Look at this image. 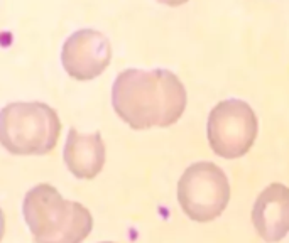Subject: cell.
<instances>
[{"label":"cell","instance_id":"obj_1","mask_svg":"<svg viewBox=\"0 0 289 243\" xmlns=\"http://www.w3.org/2000/svg\"><path fill=\"white\" fill-rule=\"evenodd\" d=\"M117 115L132 129L169 127L186 108V88L169 69H125L112 86Z\"/></svg>","mask_w":289,"mask_h":243},{"label":"cell","instance_id":"obj_2","mask_svg":"<svg viewBox=\"0 0 289 243\" xmlns=\"http://www.w3.org/2000/svg\"><path fill=\"white\" fill-rule=\"evenodd\" d=\"M24 218L34 243H81L90 235V211L66 201L51 184H37L24 198Z\"/></svg>","mask_w":289,"mask_h":243},{"label":"cell","instance_id":"obj_3","mask_svg":"<svg viewBox=\"0 0 289 243\" xmlns=\"http://www.w3.org/2000/svg\"><path fill=\"white\" fill-rule=\"evenodd\" d=\"M58 113L42 102H14L0 110V143L17 156H42L58 142Z\"/></svg>","mask_w":289,"mask_h":243},{"label":"cell","instance_id":"obj_4","mask_svg":"<svg viewBox=\"0 0 289 243\" xmlns=\"http://www.w3.org/2000/svg\"><path fill=\"white\" fill-rule=\"evenodd\" d=\"M229 200V179L213 162L191 164L177 182V201L193 222H213L225 211Z\"/></svg>","mask_w":289,"mask_h":243},{"label":"cell","instance_id":"obj_5","mask_svg":"<svg viewBox=\"0 0 289 243\" xmlns=\"http://www.w3.org/2000/svg\"><path fill=\"white\" fill-rule=\"evenodd\" d=\"M257 117L249 103L237 98L215 105L208 115L207 134L210 147L224 159L242 157L257 137Z\"/></svg>","mask_w":289,"mask_h":243},{"label":"cell","instance_id":"obj_6","mask_svg":"<svg viewBox=\"0 0 289 243\" xmlns=\"http://www.w3.org/2000/svg\"><path fill=\"white\" fill-rule=\"evenodd\" d=\"M112 58L108 37L95 29L75 31L63 44L61 61L70 76L76 80H93L107 68Z\"/></svg>","mask_w":289,"mask_h":243},{"label":"cell","instance_id":"obj_7","mask_svg":"<svg viewBox=\"0 0 289 243\" xmlns=\"http://www.w3.org/2000/svg\"><path fill=\"white\" fill-rule=\"evenodd\" d=\"M252 223L268 243L281 241L289 233V187L272 182L260 192L252 209Z\"/></svg>","mask_w":289,"mask_h":243},{"label":"cell","instance_id":"obj_8","mask_svg":"<svg viewBox=\"0 0 289 243\" xmlns=\"http://www.w3.org/2000/svg\"><path fill=\"white\" fill-rule=\"evenodd\" d=\"M64 162L78 179L98 176L105 164V143L100 132L80 134L76 129H70L64 143Z\"/></svg>","mask_w":289,"mask_h":243},{"label":"cell","instance_id":"obj_9","mask_svg":"<svg viewBox=\"0 0 289 243\" xmlns=\"http://www.w3.org/2000/svg\"><path fill=\"white\" fill-rule=\"evenodd\" d=\"M4 228H5V222H4V213H2V209H0V240H2V236H4Z\"/></svg>","mask_w":289,"mask_h":243},{"label":"cell","instance_id":"obj_10","mask_svg":"<svg viewBox=\"0 0 289 243\" xmlns=\"http://www.w3.org/2000/svg\"><path fill=\"white\" fill-rule=\"evenodd\" d=\"M159 2H164V4H169V5H180V4H185L186 0H159Z\"/></svg>","mask_w":289,"mask_h":243},{"label":"cell","instance_id":"obj_11","mask_svg":"<svg viewBox=\"0 0 289 243\" xmlns=\"http://www.w3.org/2000/svg\"><path fill=\"white\" fill-rule=\"evenodd\" d=\"M102 243H112V241H102Z\"/></svg>","mask_w":289,"mask_h":243}]
</instances>
